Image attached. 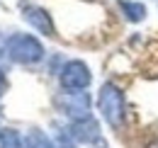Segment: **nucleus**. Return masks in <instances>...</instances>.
I'll use <instances>...</instances> for the list:
<instances>
[{"label": "nucleus", "instance_id": "nucleus-1", "mask_svg": "<svg viewBox=\"0 0 158 148\" xmlns=\"http://www.w3.org/2000/svg\"><path fill=\"white\" fill-rule=\"evenodd\" d=\"M98 109L102 114V119L112 129H119L124 124L127 102H124V92L119 90L114 83H102V88H100V92H98Z\"/></svg>", "mask_w": 158, "mask_h": 148}, {"label": "nucleus", "instance_id": "nucleus-2", "mask_svg": "<svg viewBox=\"0 0 158 148\" xmlns=\"http://www.w3.org/2000/svg\"><path fill=\"white\" fill-rule=\"evenodd\" d=\"M5 54L10 61L22 63V66H34L44 58V46L37 37L32 34H12L5 44Z\"/></svg>", "mask_w": 158, "mask_h": 148}, {"label": "nucleus", "instance_id": "nucleus-3", "mask_svg": "<svg viewBox=\"0 0 158 148\" xmlns=\"http://www.w3.org/2000/svg\"><path fill=\"white\" fill-rule=\"evenodd\" d=\"M56 105L71 121H78V119L90 117V105L93 102H90V95L83 92V90H66L56 97Z\"/></svg>", "mask_w": 158, "mask_h": 148}, {"label": "nucleus", "instance_id": "nucleus-4", "mask_svg": "<svg viewBox=\"0 0 158 148\" xmlns=\"http://www.w3.org/2000/svg\"><path fill=\"white\" fill-rule=\"evenodd\" d=\"M59 80L63 90H88V85L93 80V73L83 61H68L61 68Z\"/></svg>", "mask_w": 158, "mask_h": 148}, {"label": "nucleus", "instance_id": "nucleus-5", "mask_svg": "<svg viewBox=\"0 0 158 148\" xmlns=\"http://www.w3.org/2000/svg\"><path fill=\"white\" fill-rule=\"evenodd\" d=\"M71 136L78 143H85V146H93V148H105V138H102L100 124L93 117H85V119L73 121L71 124Z\"/></svg>", "mask_w": 158, "mask_h": 148}, {"label": "nucleus", "instance_id": "nucleus-6", "mask_svg": "<svg viewBox=\"0 0 158 148\" xmlns=\"http://www.w3.org/2000/svg\"><path fill=\"white\" fill-rule=\"evenodd\" d=\"M22 19H24L29 27H34L39 34H44V37H54V34H56L49 12H46L44 7H39V5H27V7L22 10Z\"/></svg>", "mask_w": 158, "mask_h": 148}, {"label": "nucleus", "instance_id": "nucleus-7", "mask_svg": "<svg viewBox=\"0 0 158 148\" xmlns=\"http://www.w3.org/2000/svg\"><path fill=\"white\" fill-rule=\"evenodd\" d=\"M119 10L124 12V17L129 22H143L148 10L143 2H136V0H119Z\"/></svg>", "mask_w": 158, "mask_h": 148}, {"label": "nucleus", "instance_id": "nucleus-8", "mask_svg": "<svg viewBox=\"0 0 158 148\" xmlns=\"http://www.w3.org/2000/svg\"><path fill=\"white\" fill-rule=\"evenodd\" d=\"M24 148H56V143L41 129H29L24 136Z\"/></svg>", "mask_w": 158, "mask_h": 148}, {"label": "nucleus", "instance_id": "nucleus-9", "mask_svg": "<svg viewBox=\"0 0 158 148\" xmlns=\"http://www.w3.org/2000/svg\"><path fill=\"white\" fill-rule=\"evenodd\" d=\"M0 148H24V138L17 129H0Z\"/></svg>", "mask_w": 158, "mask_h": 148}, {"label": "nucleus", "instance_id": "nucleus-10", "mask_svg": "<svg viewBox=\"0 0 158 148\" xmlns=\"http://www.w3.org/2000/svg\"><path fill=\"white\" fill-rule=\"evenodd\" d=\"M54 143H56V148H76L73 136H66V134H59V138H56Z\"/></svg>", "mask_w": 158, "mask_h": 148}, {"label": "nucleus", "instance_id": "nucleus-11", "mask_svg": "<svg viewBox=\"0 0 158 148\" xmlns=\"http://www.w3.org/2000/svg\"><path fill=\"white\" fill-rule=\"evenodd\" d=\"M5 88H7V80H5V73L0 71V97L5 95Z\"/></svg>", "mask_w": 158, "mask_h": 148}]
</instances>
